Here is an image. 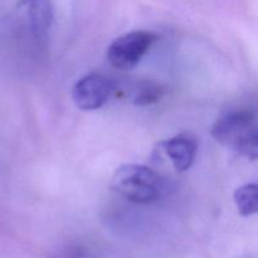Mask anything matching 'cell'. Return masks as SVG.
Instances as JSON below:
<instances>
[{
	"label": "cell",
	"mask_w": 258,
	"mask_h": 258,
	"mask_svg": "<svg viewBox=\"0 0 258 258\" xmlns=\"http://www.w3.org/2000/svg\"><path fill=\"white\" fill-rule=\"evenodd\" d=\"M217 143L242 156L256 160L258 156V128L254 111L233 108L219 116L211 131Z\"/></svg>",
	"instance_id": "obj_1"
},
{
	"label": "cell",
	"mask_w": 258,
	"mask_h": 258,
	"mask_svg": "<svg viewBox=\"0 0 258 258\" xmlns=\"http://www.w3.org/2000/svg\"><path fill=\"white\" fill-rule=\"evenodd\" d=\"M112 189L133 203L156 201L164 190L163 179L153 169L138 164L120 166L112 176Z\"/></svg>",
	"instance_id": "obj_2"
},
{
	"label": "cell",
	"mask_w": 258,
	"mask_h": 258,
	"mask_svg": "<svg viewBox=\"0 0 258 258\" xmlns=\"http://www.w3.org/2000/svg\"><path fill=\"white\" fill-rule=\"evenodd\" d=\"M156 35L148 30H134L121 35L108 47L106 57L117 70H133L153 45Z\"/></svg>",
	"instance_id": "obj_3"
},
{
	"label": "cell",
	"mask_w": 258,
	"mask_h": 258,
	"mask_svg": "<svg viewBox=\"0 0 258 258\" xmlns=\"http://www.w3.org/2000/svg\"><path fill=\"white\" fill-rule=\"evenodd\" d=\"M115 85L106 76L91 73L81 78L73 87V101L83 111H95L102 107L112 95Z\"/></svg>",
	"instance_id": "obj_4"
},
{
	"label": "cell",
	"mask_w": 258,
	"mask_h": 258,
	"mask_svg": "<svg viewBox=\"0 0 258 258\" xmlns=\"http://www.w3.org/2000/svg\"><path fill=\"white\" fill-rule=\"evenodd\" d=\"M160 145L178 173L186 171L193 165L198 151V143L190 134H179Z\"/></svg>",
	"instance_id": "obj_5"
},
{
	"label": "cell",
	"mask_w": 258,
	"mask_h": 258,
	"mask_svg": "<svg viewBox=\"0 0 258 258\" xmlns=\"http://www.w3.org/2000/svg\"><path fill=\"white\" fill-rule=\"evenodd\" d=\"M18 9L27 19L30 33L37 39H43L52 27L53 12L48 0H20Z\"/></svg>",
	"instance_id": "obj_6"
},
{
	"label": "cell",
	"mask_w": 258,
	"mask_h": 258,
	"mask_svg": "<svg viewBox=\"0 0 258 258\" xmlns=\"http://www.w3.org/2000/svg\"><path fill=\"white\" fill-rule=\"evenodd\" d=\"M234 203L241 216L251 217L258 211V185L256 183L244 184L234 191Z\"/></svg>",
	"instance_id": "obj_7"
},
{
	"label": "cell",
	"mask_w": 258,
	"mask_h": 258,
	"mask_svg": "<svg viewBox=\"0 0 258 258\" xmlns=\"http://www.w3.org/2000/svg\"><path fill=\"white\" fill-rule=\"evenodd\" d=\"M163 96V88L153 82H141L134 88L131 100L138 106H149L158 102Z\"/></svg>",
	"instance_id": "obj_8"
},
{
	"label": "cell",
	"mask_w": 258,
	"mask_h": 258,
	"mask_svg": "<svg viewBox=\"0 0 258 258\" xmlns=\"http://www.w3.org/2000/svg\"><path fill=\"white\" fill-rule=\"evenodd\" d=\"M53 258H85V256H83L82 252L76 249V251H70L68 253H63L60 254V256L53 257Z\"/></svg>",
	"instance_id": "obj_9"
}]
</instances>
